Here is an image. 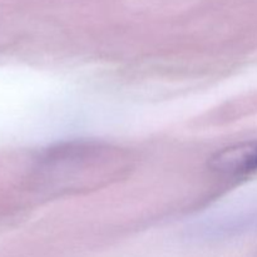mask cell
<instances>
[{"label": "cell", "instance_id": "obj_2", "mask_svg": "<svg viewBox=\"0 0 257 257\" xmlns=\"http://www.w3.org/2000/svg\"><path fill=\"white\" fill-rule=\"evenodd\" d=\"M213 172L225 177H246L257 172V141L236 143L218 151L211 157Z\"/></svg>", "mask_w": 257, "mask_h": 257}, {"label": "cell", "instance_id": "obj_1", "mask_svg": "<svg viewBox=\"0 0 257 257\" xmlns=\"http://www.w3.org/2000/svg\"><path fill=\"white\" fill-rule=\"evenodd\" d=\"M257 232V200L213 212L188 227V235L201 241H220Z\"/></svg>", "mask_w": 257, "mask_h": 257}]
</instances>
